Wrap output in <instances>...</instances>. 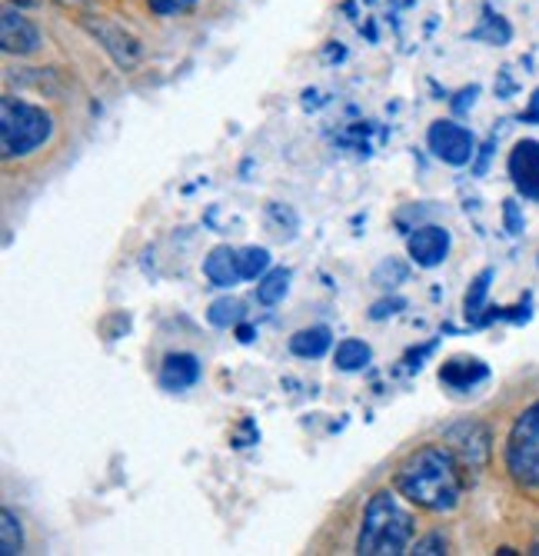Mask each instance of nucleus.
Listing matches in <instances>:
<instances>
[{
    "mask_svg": "<svg viewBox=\"0 0 539 556\" xmlns=\"http://www.w3.org/2000/svg\"><path fill=\"white\" fill-rule=\"evenodd\" d=\"M0 37H4V50L17 58L37 54L40 50V30L14 8L4 11V24H0Z\"/></svg>",
    "mask_w": 539,
    "mask_h": 556,
    "instance_id": "10",
    "label": "nucleus"
},
{
    "mask_svg": "<svg viewBox=\"0 0 539 556\" xmlns=\"http://www.w3.org/2000/svg\"><path fill=\"white\" fill-rule=\"evenodd\" d=\"M236 337H240V343H251V340H254V330H251V327H240V324H236Z\"/></svg>",
    "mask_w": 539,
    "mask_h": 556,
    "instance_id": "28",
    "label": "nucleus"
},
{
    "mask_svg": "<svg viewBox=\"0 0 539 556\" xmlns=\"http://www.w3.org/2000/svg\"><path fill=\"white\" fill-rule=\"evenodd\" d=\"M330 346H333V330L330 327H304V330H297L290 337L293 357H304V361H320Z\"/></svg>",
    "mask_w": 539,
    "mask_h": 556,
    "instance_id": "14",
    "label": "nucleus"
},
{
    "mask_svg": "<svg viewBox=\"0 0 539 556\" xmlns=\"http://www.w3.org/2000/svg\"><path fill=\"white\" fill-rule=\"evenodd\" d=\"M386 277L394 280V287H397V283H403V280H407V267H403L400 261H383V264L376 267V274H373V283H380V287H383V283H386Z\"/></svg>",
    "mask_w": 539,
    "mask_h": 556,
    "instance_id": "23",
    "label": "nucleus"
},
{
    "mask_svg": "<svg viewBox=\"0 0 539 556\" xmlns=\"http://www.w3.org/2000/svg\"><path fill=\"white\" fill-rule=\"evenodd\" d=\"M536 264H539V257H536Z\"/></svg>",
    "mask_w": 539,
    "mask_h": 556,
    "instance_id": "30",
    "label": "nucleus"
},
{
    "mask_svg": "<svg viewBox=\"0 0 539 556\" xmlns=\"http://www.w3.org/2000/svg\"><path fill=\"white\" fill-rule=\"evenodd\" d=\"M416 520L400 503L394 490H380L370 496L363 527L357 536V553L363 556H400L413 546Z\"/></svg>",
    "mask_w": 539,
    "mask_h": 556,
    "instance_id": "2",
    "label": "nucleus"
},
{
    "mask_svg": "<svg viewBox=\"0 0 539 556\" xmlns=\"http://www.w3.org/2000/svg\"><path fill=\"white\" fill-rule=\"evenodd\" d=\"M489 280H493V270H483L470 290H466V300H463V311L473 324H479V314H483V303H486V293H489Z\"/></svg>",
    "mask_w": 539,
    "mask_h": 556,
    "instance_id": "19",
    "label": "nucleus"
},
{
    "mask_svg": "<svg viewBox=\"0 0 539 556\" xmlns=\"http://www.w3.org/2000/svg\"><path fill=\"white\" fill-rule=\"evenodd\" d=\"M61 4H84V0H61Z\"/></svg>",
    "mask_w": 539,
    "mask_h": 556,
    "instance_id": "29",
    "label": "nucleus"
},
{
    "mask_svg": "<svg viewBox=\"0 0 539 556\" xmlns=\"http://www.w3.org/2000/svg\"><path fill=\"white\" fill-rule=\"evenodd\" d=\"M506 470L510 477L526 486L539 490V400L519 414L506 440Z\"/></svg>",
    "mask_w": 539,
    "mask_h": 556,
    "instance_id": "4",
    "label": "nucleus"
},
{
    "mask_svg": "<svg viewBox=\"0 0 539 556\" xmlns=\"http://www.w3.org/2000/svg\"><path fill=\"white\" fill-rule=\"evenodd\" d=\"M87 30L107 47V54H111L124 71H130V67L140 64V54H143V50H140V40H137L133 34H127L120 24H111V21H97V24H93V21H90Z\"/></svg>",
    "mask_w": 539,
    "mask_h": 556,
    "instance_id": "6",
    "label": "nucleus"
},
{
    "mask_svg": "<svg viewBox=\"0 0 539 556\" xmlns=\"http://www.w3.org/2000/svg\"><path fill=\"white\" fill-rule=\"evenodd\" d=\"M201 380V361L193 353H167L161 364V387L164 390H187Z\"/></svg>",
    "mask_w": 539,
    "mask_h": 556,
    "instance_id": "11",
    "label": "nucleus"
},
{
    "mask_svg": "<svg viewBox=\"0 0 539 556\" xmlns=\"http://www.w3.org/2000/svg\"><path fill=\"white\" fill-rule=\"evenodd\" d=\"M410 553H416V556H436V553H447V536H444V533H429L426 540H416Z\"/></svg>",
    "mask_w": 539,
    "mask_h": 556,
    "instance_id": "24",
    "label": "nucleus"
},
{
    "mask_svg": "<svg viewBox=\"0 0 539 556\" xmlns=\"http://www.w3.org/2000/svg\"><path fill=\"white\" fill-rule=\"evenodd\" d=\"M447 443L466 467H483L489 460V433L479 424H457L447 430Z\"/></svg>",
    "mask_w": 539,
    "mask_h": 556,
    "instance_id": "9",
    "label": "nucleus"
},
{
    "mask_svg": "<svg viewBox=\"0 0 539 556\" xmlns=\"http://www.w3.org/2000/svg\"><path fill=\"white\" fill-rule=\"evenodd\" d=\"M503 220H506V230H510L513 237L523 233V214H519V204H516V200H503Z\"/></svg>",
    "mask_w": 539,
    "mask_h": 556,
    "instance_id": "25",
    "label": "nucleus"
},
{
    "mask_svg": "<svg viewBox=\"0 0 539 556\" xmlns=\"http://www.w3.org/2000/svg\"><path fill=\"white\" fill-rule=\"evenodd\" d=\"M476 97H479V87H466V90H460V93H457V100H453V111H457V114H466V111L476 104Z\"/></svg>",
    "mask_w": 539,
    "mask_h": 556,
    "instance_id": "26",
    "label": "nucleus"
},
{
    "mask_svg": "<svg viewBox=\"0 0 539 556\" xmlns=\"http://www.w3.org/2000/svg\"><path fill=\"white\" fill-rule=\"evenodd\" d=\"M270 270V254L264 247H247L240 250V274L243 280H260Z\"/></svg>",
    "mask_w": 539,
    "mask_h": 556,
    "instance_id": "20",
    "label": "nucleus"
},
{
    "mask_svg": "<svg viewBox=\"0 0 539 556\" xmlns=\"http://www.w3.org/2000/svg\"><path fill=\"white\" fill-rule=\"evenodd\" d=\"M489 377V367L476 357H457L450 364L439 367V380L453 390H473L476 383H483Z\"/></svg>",
    "mask_w": 539,
    "mask_h": 556,
    "instance_id": "13",
    "label": "nucleus"
},
{
    "mask_svg": "<svg viewBox=\"0 0 539 556\" xmlns=\"http://www.w3.org/2000/svg\"><path fill=\"white\" fill-rule=\"evenodd\" d=\"M51 137H54V117L43 108H34L17 97L0 100V143H4L8 161L30 157Z\"/></svg>",
    "mask_w": 539,
    "mask_h": 556,
    "instance_id": "3",
    "label": "nucleus"
},
{
    "mask_svg": "<svg viewBox=\"0 0 539 556\" xmlns=\"http://www.w3.org/2000/svg\"><path fill=\"white\" fill-rule=\"evenodd\" d=\"M510 180L523 197L539 200V143L536 140H519L510 150Z\"/></svg>",
    "mask_w": 539,
    "mask_h": 556,
    "instance_id": "7",
    "label": "nucleus"
},
{
    "mask_svg": "<svg viewBox=\"0 0 539 556\" xmlns=\"http://www.w3.org/2000/svg\"><path fill=\"white\" fill-rule=\"evenodd\" d=\"M0 553H4V556L24 553V530H21V520L11 510L0 514Z\"/></svg>",
    "mask_w": 539,
    "mask_h": 556,
    "instance_id": "18",
    "label": "nucleus"
},
{
    "mask_svg": "<svg viewBox=\"0 0 539 556\" xmlns=\"http://www.w3.org/2000/svg\"><path fill=\"white\" fill-rule=\"evenodd\" d=\"M426 143L433 150V157H439L450 167H463L476 154V137L463 124H453V121H433L426 130Z\"/></svg>",
    "mask_w": 539,
    "mask_h": 556,
    "instance_id": "5",
    "label": "nucleus"
},
{
    "mask_svg": "<svg viewBox=\"0 0 539 556\" xmlns=\"http://www.w3.org/2000/svg\"><path fill=\"white\" fill-rule=\"evenodd\" d=\"M407 247H410V257H413L416 267H439L450 254V230L436 227V224L420 227V230L410 233Z\"/></svg>",
    "mask_w": 539,
    "mask_h": 556,
    "instance_id": "8",
    "label": "nucleus"
},
{
    "mask_svg": "<svg viewBox=\"0 0 539 556\" xmlns=\"http://www.w3.org/2000/svg\"><path fill=\"white\" fill-rule=\"evenodd\" d=\"M290 280H293V274L283 270V267L267 270V274L260 277V283H257V300L264 303V307H273V303H280V300L290 293Z\"/></svg>",
    "mask_w": 539,
    "mask_h": 556,
    "instance_id": "16",
    "label": "nucleus"
},
{
    "mask_svg": "<svg viewBox=\"0 0 539 556\" xmlns=\"http://www.w3.org/2000/svg\"><path fill=\"white\" fill-rule=\"evenodd\" d=\"M197 0H146V8H151L157 17H174V14H183L190 11Z\"/></svg>",
    "mask_w": 539,
    "mask_h": 556,
    "instance_id": "22",
    "label": "nucleus"
},
{
    "mask_svg": "<svg viewBox=\"0 0 539 556\" xmlns=\"http://www.w3.org/2000/svg\"><path fill=\"white\" fill-rule=\"evenodd\" d=\"M370 361H373L370 343H363V340H343V343H336V353H333L336 370H343V374H357V370L370 367Z\"/></svg>",
    "mask_w": 539,
    "mask_h": 556,
    "instance_id": "15",
    "label": "nucleus"
},
{
    "mask_svg": "<svg viewBox=\"0 0 539 556\" xmlns=\"http://www.w3.org/2000/svg\"><path fill=\"white\" fill-rule=\"evenodd\" d=\"M397 493L429 514H450L463 496V470L450 446H423L400 464Z\"/></svg>",
    "mask_w": 539,
    "mask_h": 556,
    "instance_id": "1",
    "label": "nucleus"
},
{
    "mask_svg": "<svg viewBox=\"0 0 539 556\" xmlns=\"http://www.w3.org/2000/svg\"><path fill=\"white\" fill-rule=\"evenodd\" d=\"M473 37H476V40H486V43H506V40L513 37V30H510V24H506L500 14L486 11V21H483V27L473 30Z\"/></svg>",
    "mask_w": 539,
    "mask_h": 556,
    "instance_id": "21",
    "label": "nucleus"
},
{
    "mask_svg": "<svg viewBox=\"0 0 539 556\" xmlns=\"http://www.w3.org/2000/svg\"><path fill=\"white\" fill-rule=\"evenodd\" d=\"M204 277L214 287H220V290L236 287V280H243V274H240V254H236V250H230V247H214L210 257L204 261Z\"/></svg>",
    "mask_w": 539,
    "mask_h": 556,
    "instance_id": "12",
    "label": "nucleus"
},
{
    "mask_svg": "<svg viewBox=\"0 0 539 556\" xmlns=\"http://www.w3.org/2000/svg\"><path fill=\"white\" fill-rule=\"evenodd\" d=\"M400 307H403V300H383V303H376V307L370 311V317L373 320H383L386 314H397Z\"/></svg>",
    "mask_w": 539,
    "mask_h": 556,
    "instance_id": "27",
    "label": "nucleus"
},
{
    "mask_svg": "<svg viewBox=\"0 0 539 556\" xmlns=\"http://www.w3.org/2000/svg\"><path fill=\"white\" fill-rule=\"evenodd\" d=\"M243 317H247V311H243V303L236 296H220L210 303V311H207V320L220 330H230L236 324H243Z\"/></svg>",
    "mask_w": 539,
    "mask_h": 556,
    "instance_id": "17",
    "label": "nucleus"
}]
</instances>
